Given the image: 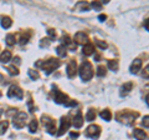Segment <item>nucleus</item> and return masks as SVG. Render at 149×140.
<instances>
[{"label":"nucleus","instance_id":"obj_19","mask_svg":"<svg viewBox=\"0 0 149 140\" xmlns=\"http://www.w3.org/2000/svg\"><path fill=\"white\" fill-rule=\"evenodd\" d=\"M101 118L105 119L106 121H109V120L112 119V114L108 109H106V110H103V111H101Z\"/></svg>","mask_w":149,"mask_h":140},{"label":"nucleus","instance_id":"obj_39","mask_svg":"<svg viewBox=\"0 0 149 140\" xmlns=\"http://www.w3.org/2000/svg\"><path fill=\"white\" fill-rule=\"evenodd\" d=\"M98 19H99V20H101V21H105L106 19H107V16H106V15H103V14H101V15L98 16Z\"/></svg>","mask_w":149,"mask_h":140},{"label":"nucleus","instance_id":"obj_4","mask_svg":"<svg viewBox=\"0 0 149 140\" xmlns=\"http://www.w3.org/2000/svg\"><path fill=\"white\" fill-rule=\"evenodd\" d=\"M25 121H26V114L22 113V111H19L16 115L14 116L12 119V124L16 129H21L25 126Z\"/></svg>","mask_w":149,"mask_h":140},{"label":"nucleus","instance_id":"obj_36","mask_svg":"<svg viewBox=\"0 0 149 140\" xmlns=\"http://www.w3.org/2000/svg\"><path fill=\"white\" fill-rule=\"evenodd\" d=\"M65 105H66V106H76V105H77V103L74 102V100H69V102L65 104Z\"/></svg>","mask_w":149,"mask_h":140},{"label":"nucleus","instance_id":"obj_13","mask_svg":"<svg viewBox=\"0 0 149 140\" xmlns=\"http://www.w3.org/2000/svg\"><path fill=\"white\" fill-rule=\"evenodd\" d=\"M132 88H133V83L132 81H128V83H124L121 88V95H127V94L132 90Z\"/></svg>","mask_w":149,"mask_h":140},{"label":"nucleus","instance_id":"obj_30","mask_svg":"<svg viewBox=\"0 0 149 140\" xmlns=\"http://www.w3.org/2000/svg\"><path fill=\"white\" fill-rule=\"evenodd\" d=\"M61 41H62V45H71V39L69 35H63L61 38Z\"/></svg>","mask_w":149,"mask_h":140},{"label":"nucleus","instance_id":"obj_40","mask_svg":"<svg viewBox=\"0 0 149 140\" xmlns=\"http://www.w3.org/2000/svg\"><path fill=\"white\" fill-rule=\"evenodd\" d=\"M71 138H72V139L78 138V133H71Z\"/></svg>","mask_w":149,"mask_h":140},{"label":"nucleus","instance_id":"obj_22","mask_svg":"<svg viewBox=\"0 0 149 140\" xmlns=\"http://www.w3.org/2000/svg\"><path fill=\"white\" fill-rule=\"evenodd\" d=\"M29 130L31 133H35L37 130V120L36 119H32L30 121V125H29Z\"/></svg>","mask_w":149,"mask_h":140},{"label":"nucleus","instance_id":"obj_41","mask_svg":"<svg viewBox=\"0 0 149 140\" xmlns=\"http://www.w3.org/2000/svg\"><path fill=\"white\" fill-rule=\"evenodd\" d=\"M145 102H147V104H148V106H149V94L147 95V98H145Z\"/></svg>","mask_w":149,"mask_h":140},{"label":"nucleus","instance_id":"obj_37","mask_svg":"<svg viewBox=\"0 0 149 140\" xmlns=\"http://www.w3.org/2000/svg\"><path fill=\"white\" fill-rule=\"evenodd\" d=\"M50 44V40H48V39H42V43H41V46H47V45Z\"/></svg>","mask_w":149,"mask_h":140},{"label":"nucleus","instance_id":"obj_11","mask_svg":"<svg viewBox=\"0 0 149 140\" xmlns=\"http://www.w3.org/2000/svg\"><path fill=\"white\" fill-rule=\"evenodd\" d=\"M55 102L57 104H66L69 102V98H67L66 94H63L61 92H56L55 93Z\"/></svg>","mask_w":149,"mask_h":140},{"label":"nucleus","instance_id":"obj_3","mask_svg":"<svg viewBox=\"0 0 149 140\" xmlns=\"http://www.w3.org/2000/svg\"><path fill=\"white\" fill-rule=\"evenodd\" d=\"M137 116H138V113H128V111H125V113L118 114L117 119L119 120V121L125 123V124H132Z\"/></svg>","mask_w":149,"mask_h":140},{"label":"nucleus","instance_id":"obj_14","mask_svg":"<svg viewBox=\"0 0 149 140\" xmlns=\"http://www.w3.org/2000/svg\"><path fill=\"white\" fill-rule=\"evenodd\" d=\"M73 125H74V128H81V126L83 125V116H82V113L81 111H78L77 113V115L74 116Z\"/></svg>","mask_w":149,"mask_h":140},{"label":"nucleus","instance_id":"obj_6","mask_svg":"<svg viewBox=\"0 0 149 140\" xmlns=\"http://www.w3.org/2000/svg\"><path fill=\"white\" fill-rule=\"evenodd\" d=\"M99 134H101V128L98 125H90L86 130V135L91 139H98Z\"/></svg>","mask_w":149,"mask_h":140},{"label":"nucleus","instance_id":"obj_25","mask_svg":"<svg viewBox=\"0 0 149 140\" xmlns=\"http://www.w3.org/2000/svg\"><path fill=\"white\" fill-rule=\"evenodd\" d=\"M15 41H16V38L14 34H9L8 36H6V44L8 45H14Z\"/></svg>","mask_w":149,"mask_h":140},{"label":"nucleus","instance_id":"obj_24","mask_svg":"<svg viewBox=\"0 0 149 140\" xmlns=\"http://www.w3.org/2000/svg\"><path fill=\"white\" fill-rule=\"evenodd\" d=\"M8 128H9V123L6 121H0V134H4V133L8 130Z\"/></svg>","mask_w":149,"mask_h":140},{"label":"nucleus","instance_id":"obj_2","mask_svg":"<svg viewBox=\"0 0 149 140\" xmlns=\"http://www.w3.org/2000/svg\"><path fill=\"white\" fill-rule=\"evenodd\" d=\"M60 65H61V61H60L59 59L51 58V59H48L47 61H45V63L41 65V68H42V70L48 75V74H51L55 69H57Z\"/></svg>","mask_w":149,"mask_h":140},{"label":"nucleus","instance_id":"obj_7","mask_svg":"<svg viewBox=\"0 0 149 140\" xmlns=\"http://www.w3.org/2000/svg\"><path fill=\"white\" fill-rule=\"evenodd\" d=\"M8 96L9 98H18V99H22L24 98V92L16 85H11L9 88L8 92Z\"/></svg>","mask_w":149,"mask_h":140},{"label":"nucleus","instance_id":"obj_42","mask_svg":"<svg viewBox=\"0 0 149 140\" xmlns=\"http://www.w3.org/2000/svg\"><path fill=\"white\" fill-rule=\"evenodd\" d=\"M3 80V75H1V74H0V81H1Z\"/></svg>","mask_w":149,"mask_h":140},{"label":"nucleus","instance_id":"obj_26","mask_svg":"<svg viewBox=\"0 0 149 140\" xmlns=\"http://www.w3.org/2000/svg\"><path fill=\"white\" fill-rule=\"evenodd\" d=\"M97 75H98V76L106 75V68L103 66V65H99V66L97 68Z\"/></svg>","mask_w":149,"mask_h":140},{"label":"nucleus","instance_id":"obj_28","mask_svg":"<svg viewBox=\"0 0 149 140\" xmlns=\"http://www.w3.org/2000/svg\"><path fill=\"white\" fill-rule=\"evenodd\" d=\"M29 38H30V34H21V38H20V44L21 45H25L29 41Z\"/></svg>","mask_w":149,"mask_h":140},{"label":"nucleus","instance_id":"obj_35","mask_svg":"<svg viewBox=\"0 0 149 140\" xmlns=\"http://www.w3.org/2000/svg\"><path fill=\"white\" fill-rule=\"evenodd\" d=\"M47 34H48V36H50L51 39H55V38H56V31H55L54 29H48V30H47Z\"/></svg>","mask_w":149,"mask_h":140},{"label":"nucleus","instance_id":"obj_31","mask_svg":"<svg viewBox=\"0 0 149 140\" xmlns=\"http://www.w3.org/2000/svg\"><path fill=\"white\" fill-rule=\"evenodd\" d=\"M8 70H9V74H10V75H18L19 74V70L16 69L15 66H9Z\"/></svg>","mask_w":149,"mask_h":140},{"label":"nucleus","instance_id":"obj_10","mask_svg":"<svg viewBox=\"0 0 149 140\" xmlns=\"http://www.w3.org/2000/svg\"><path fill=\"white\" fill-rule=\"evenodd\" d=\"M74 40H76L77 44H82V45L88 44V36H87V34H85L82 31H78L74 35Z\"/></svg>","mask_w":149,"mask_h":140},{"label":"nucleus","instance_id":"obj_1","mask_svg":"<svg viewBox=\"0 0 149 140\" xmlns=\"http://www.w3.org/2000/svg\"><path fill=\"white\" fill-rule=\"evenodd\" d=\"M80 75L83 81H88L93 76V69L90 61H83L80 66Z\"/></svg>","mask_w":149,"mask_h":140},{"label":"nucleus","instance_id":"obj_33","mask_svg":"<svg viewBox=\"0 0 149 140\" xmlns=\"http://www.w3.org/2000/svg\"><path fill=\"white\" fill-rule=\"evenodd\" d=\"M142 125H143L144 128H149V115L143 118V120H142Z\"/></svg>","mask_w":149,"mask_h":140},{"label":"nucleus","instance_id":"obj_18","mask_svg":"<svg viewBox=\"0 0 149 140\" xmlns=\"http://www.w3.org/2000/svg\"><path fill=\"white\" fill-rule=\"evenodd\" d=\"M12 25V21L9 16H3L1 18V27L4 29H9Z\"/></svg>","mask_w":149,"mask_h":140},{"label":"nucleus","instance_id":"obj_32","mask_svg":"<svg viewBox=\"0 0 149 140\" xmlns=\"http://www.w3.org/2000/svg\"><path fill=\"white\" fill-rule=\"evenodd\" d=\"M142 76L145 78V79H149V65H147V66L144 68L143 73H142Z\"/></svg>","mask_w":149,"mask_h":140},{"label":"nucleus","instance_id":"obj_9","mask_svg":"<svg viewBox=\"0 0 149 140\" xmlns=\"http://www.w3.org/2000/svg\"><path fill=\"white\" fill-rule=\"evenodd\" d=\"M67 76L69 78H73L74 75H76L77 73V63L74 60H71L69 65H67Z\"/></svg>","mask_w":149,"mask_h":140},{"label":"nucleus","instance_id":"obj_29","mask_svg":"<svg viewBox=\"0 0 149 140\" xmlns=\"http://www.w3.org/2000/svg\"><path fill=\"white\" fill-rule=\"evenodd\" d=\"M91 5H92V8L95 9V10H101L102 9V3L101 1H92Z\"/></svg>","mask_w":149,"mask_h":140},{"label":"nucleus","instance_id":"obj_5","mask_svg":"<svg viewBox=\"0 0 149 140\" xmlns=\"http://www.w3.org/2000/svg\"><path fill=\"white\" fill-rule=\"evenodd\" d=\"M41 120H42V124H44L45 126H46L47 131L50 133L51 135L56 134V126H55V121H54V120L50 118V116H47V115H44L42 118H41Z\"/></svg>","mask_w":149,"mask_h":140},{"label":"nucleus","instance_id":"obj_17","mask_svg":"<svg viewBox=\"0 0 149 140\" xmlns=\"http://www.w3.org/2000/svg\"><path fill=\"white\" fill-rule=\"evenodd\" d=\"M10 59H11V53L9 50L3 51L1 55H0V61L1 63H8V61H10Z\"/></svg>","mask_w":149,"mask_h":140},{"label":"nucleus","instance_id":"obj_15","mask_svg":"<svg viewBox=\"0 0 149 140\" xmlns=\"http://www.w3.org/2000/svg\"><path fill=\"white\" fill-rule=\"evenodd\" d=\"M133 135H134V138L137 139V140H144V139H147V134H145V131H143L142 129H134Z\"/></svg>","mask_w":149,"mask_h":140},{"label":"nucleus","instance_id":"obj_20","mask_svg":"<svg viewBox=\"0 0 149 140\" xmlns=\"http://www.w3.org/2000/svg\"><path fill=\"white\" fill-rule=\"evenodd\" d=\"M95 119H96V113H95V110L90 109L88 111H87V114H86V120H87V121H93Z\"/></svg>","mask_w":149,"mask_h":140},{"label":"nucleus","instance_id":"obj_8","mask_svg":"<svg viewBox=\"0 0 149 140\" xmlns=\"http://www.w3.org/2000/svg\"><path fill=\"white\" fill-rule=\"evenodd\" d=\"M70 126H71V121L69 120V118H67V116H63V118L61 119V126H60V130H59V133H57V135H63L65 133L70 129Z\"/></svg>","mask_w":149,"mask_h":140},{"label":"nucleus","instance_id":"obj_23","mask_svg":"<svg viewBox=\"0 0 149 140\" xmlns=\"http://www.w3.org/2000/svg\"><path fill=\"white\" fill-rule=\"evenodd\" d=\"M108 68L113 71L118 70V61L117 60H109L108 61Z\"/></svg>","mask_w":149,"mask_h":140},{"label":"nucleus","instance_id":"obj_38","mask_svg":"<svg viewBox=\"0 0 149 140\" xmlns=\"http://www.w3.org/2000/svg\"><path fill=\"white\" fill-rule=\"evenodd\" d=\"M144 28L149 31V19H147V20H145V23H144Z\"/></svg>","mask_w":149,"mask_h":140},{"label":"nucleus","instance_id":"obj_16","mask_svg":"<svg viewBox=\"0 0 149 140\" xmlns=\"http://www.w3.org/2000/svg\"><path fill=\"white\" fill-rule=\"evenodd\" d=\"M93 51H95V46H93L91 43L83 45V49H82V53L85 55H92Z\"/></svg>","mask_w":149,"mask_h":140},{"label":"nucleus","instance_id":"obj_27","mask_svg":"<svg viewBox=\"0 0 149 140\" xmlns=\"http://www.w3.org/2000/svg\"><path fill=\"white\" fill-rule=\"evenodd\" d=\"M29 75H30V78L32 80H37L39 79V73L36 70H32V69H30L29 70Z\"/></svg>","mask_w":149,"mask_h":140},{"label":"nucleus","instance_id":"obj_34","mask_svg":"<svg viewBox=\"0 0 149 140\" xmlns=\"http://www.w3.org/2000/svg\"><path fill=\"white\" fill-rule=\"evenodd\" d=\"M96 44L98 45L101 49H106L107 48V43H105V41H102V40H96Z\"/></svg>","mask_w":149,"mask_h":140},{"label":"nucleus","instance_id":"obj_12","mask_svg":"<svg viewBox=\"0 0 149 140\" xmlns=\"http://www.w3.org/2000/svg\"><path fill=\"white\" fill-rule=\"evenodd\" d=\"M141 68H142V60H141V59H135L133 63H132L131 68H129V70H131L132 74H137L138 71L141 70Z\"/></svg>","mask_w":149,"mask_h":140},{"label":"nucleus","instance_id":"obj_21","mask_svg":"<svg viewBox=\"0 0 149 140\" xmlns=\"http://www.w3.org/2000/svg\"><path fill=\"white\" fill-rule=\"evenodd\" d=\"M56 50H57V54H59V56H61V58H65V56H66V46H65V45H60V46H57V49H56Z\"/></svg>","mask_w":149,"mask_h":140}]
</instances>
